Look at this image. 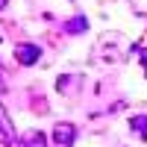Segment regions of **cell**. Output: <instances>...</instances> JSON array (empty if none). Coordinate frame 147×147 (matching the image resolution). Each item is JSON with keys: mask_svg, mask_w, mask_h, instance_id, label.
I'll return each mask as SVG.
<instances>
[{"mask_svg": "<svg viewBox=\"0 0 147 147\" xmlns=\"http://www.w3.org/2000/svg\"><path fill=\"white\" fill-rule=\"evenodd\" d=\"M74 141H77V127L71 121H62V124L53 127V144L56 147H74Z\"/></svg>", "mask_w": 147, "mask_h": 147, "instance_id": "obj_1", "label": "cell"}, {"mask_svg": "<svg viewBox=\"0 0 147 147\" xmlns=\"http://www.w3.org/2000/svg\"><path fill=\"white\" fill-rule=\"evenodd\" d=\"M15 59H18V65H24V68H30V65H35L41 59V47L38 44H18L15 47Z\"/></svg>", "mask_w": 147, "mask_h": 147, "instance_id": "obj_2", "label": "cell"}, {"mask_svg": "<svg viewBox=\"0 0 147 147\" xmlns=\"http://www.w3.org/2000/svg\"><path fill=\"white\" fill-rule=\"evenodd\" d=\"M0 144H3V147H15V144H18L15 127H12V118L6 115L3 103H0Z\"/></svg>", "mask_w": 147, "mask_h": 147, "instance_id": "obj_3", "label": "cell"}, {"mask_svg": "<svg viewBox=\"0 0 147 147\" xmlns=\"http://www.w3.org/2000/svg\"><path fill=\"white\" fill-rule=\"evenodd\" d=\"M24 147H47V138H44V132L41 129H32L24 136Z\"/></svg>", "mask_w": 147, "mask_h": 147, "instance_id": "obj_4", "label": "cell"}, {"mask_svg": "<svg viewBox=\"0 0 147 147\" xmlns=\"http://www.w3.org/2000/svg\"><path fill=\"white\" fill-rule=\"evenodd\" d=\"M85 30H88V21H85L82 15L71 18V21L65 24V32H71V35H77V32H85Z\"/></svg>", "mask_w": 147, "mask_h": 147, "instance_id": "obj_5", "label": "cell"}, {"mask_svg": "<svg viewBox=\"0 0 147 147\" xmlns=\"http://www.w3.org/2000/svg\"><path fill=\"white\" fill-rule=\"evenodd\" d=\"M129 127L138 132V136L147 141V115H136V118H129Z\"/></svg>", "mask_w": 147, "mask_h": 147, "instance_id": "obj_6", "label": "cell"}, {"mask_svg": "<svg viewBox=\"0 0 147 147\" xmlns=\"http://www.w3.org/2000/svg\"><path fill=\"white\" fill-rule=\"evenodd\" d=\"M74 80H77V77H59L56 88H59V91H71V88H74Z\"/></svg>", "mask_w": 147, "mask_h": 147, "instance_id": "obj_7", "label": "cell"}, {"mask_svg": "<svg viewBox=\"0 0 147 147\" xmlns=\"http://www.w3.org/2000/svg\"><path fill=\"white\" fill-rule=\"evenodd\" d=\"M3 91H6V82H3V74H0V97H3Z\"/></svg>", "mask_w": 147, "mask_h": 147, "instance_id": "obj_8", "label": "cell"}, {"mask_svg": "<svg viewBox=\"0 0 147 147\" xmlns=\"http://www.w3.org/2000/svg\"><path fill=\"white\" fill-rule=\"evenodd\" d=\"M141 62H144V71H147V53H144V56H141Z\"/></svg>", "mask_w": 147, "mask_h": 147, "instance_id": "obj_9", "label": "cell"}, {"mask_svg": "<svg viewBox=\"0 0 147 147\" xmlns=\"http://www.w3.org/2000/svg\"><path fill=\"white\" fill-rule=\"evenodd\" d=\"M6 3H9V0H0V9H6Z\"/></svg>", "mask_w": 147, "mask_h": 147, "instance_id": "obj_10", "label": "cell"}]
</instances>
